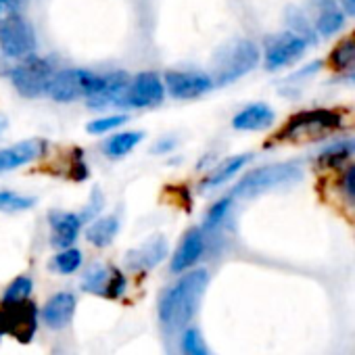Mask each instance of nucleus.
Wrapping results in <instances>:
<instances>
[{
    "instance_id": "obj_7",
    "label": "nucleus",
    "mask_w": 355,
    "mask_h": 355,
    "mask_svg": "<svg viewBox=\"0 0 355 355\" xmlns=\"http://www.w3.org/2000/svg\"><path fill=\"white\" fill-rule=\"evenodd\" d=\"M36 32L19 13L0 19V51L9 59H26L36 51Z\"/></svg>"
},
{
    "instance_id": "obj_22",
    "label": "nucleus",
    "mask_w": 355,
    "mask_h": 355,
    "mask_svg": "<svg viewBox=\"0 0 355 355\" xmlns=\"http://www.w3.org/2000/svg\"><path fill=\"white\" fill-rule=\"evenodd\" d=\"M117 232H119V220L115 216H103V218H96L88 226L86 239H88L90 245L103 249V247H109L113 243Z\"/></svg>"
},
{
    "instance_id": "obj_14",
    "label": "nucleus",
    "mask_w": 355,
    "mask_h": 355,
    "mask_svg": "<svg viewBox=\"0 0 355 355\" xmlns=\"http://www.w3.org/2000/svg\"><path fill=\"white\" fill-rule=\"evenodd\" d=\"M130 76L125 71H111L105 73V82L103 88L88 98V107L90 109H107L113 105H125V94H128V86H130Z\"/></svg>"
},
{
    "instance_id": "obj_18",
    "label": "nucleus",
    "mask_w": 355,
    "mask_h": 355,
    "mask_svg": "<svg viewBox=\"0 0 355 355\" xmlns=\"http://www.w3.org/2000/svg\"><path fill=\"white\" fill-rule=\"evenodd\" d=\"M73 311H76V297L71 293H57L44 303L42 322L53 330H61L71 322Z\"/></svg>"
},
{
    "instance_id": "obj_25",
    "label": "nucleus",
    "mask_w": 355,
    "mask_h": 355,
    "mask_svg": "<svg viewBox=\"0 0 355 355\" xmlns=\"http://www.w3.org/2000/svg\"><path fill=\"white\" fill-rule=\"evenodd\" d=\"M355 153V138H343L328 148H324L318 157L322 167H340Z\"/></svg>"
},
{
    "instance_id": "obj_35",
    "label": "nucleus",
    "mask_w": 355,
    "mask_h": 355,
    "mask_svg": "<svg viewBox=\"0 0 355 355\" xmlns=\"http://www.w3.org/2000/svg\"><path fill=\"white\" fill-rule=\"evenodd\" d=\"M5 128H7V119H5L3 115H0V132H3Z\"/></svg>"
},
{
    "instance_id": "obj_6",
    "label": "nucleus",
    "mask_w": 355,
    "mask_h": 355,
    "mask_svg": "<svg viewBox=\"0 0 355 355\" xmlns=\"http://www.w3.org/2000/svg\"><path fill=\"white\" fill-rule=\"evenodd\" d=\"M55 69L46 59L40 57H26L24 63L13 67L11 82L15 90L26 98H40L49 94Z\"/></svg>"
},
{
    "instance_id": "obj_23",
    "label": "nucleus",
    "mask_w": 355,
    "mask_h": 355,
    "mask_svg": "<svg viewBox=\"0 0 355 355\" xmlns=\"http://www.w3.org/2000/svg\"><path fill=\"white\" fill-rule=\"evenodd\" d=\"M330 67L334 71H353L355 69V32L349 34L347 38H343L330 53V59H328Z\"/></svg>"
},
{
    "instance_id": "obj_33",
    "label": "nucleus",
    "mask_w": 355,
    "mask_h": 355,
    "mask_svg": "<svg viewBox=\"0 0 355 355\" xmlns=\"http://www.w3.org/2000/svg\"><path fill=\"white\" fill-rule=\"evenodd\" d=\"M19 5H21V0H0V19L17 13Z\"/></svg>"
},
{
    "instance_id": "obj_26",
    "label": "nucleus",
    "mask_w": 355,
    "mask_h": 355,
    "mask_svg": "<svg viewBox=\"0 0 355 355\" xmlns=\"http://www.w3.org/2000/svg\"><path fill=\"white\" fill-rule=\"evenodd\" d=\"M84 257H82V251L76 249V247H67V249H61L53 261H51V270L59 272V274H73L80 270Z\"/></svg>"
},
{
    "instance_id": "obj_3",
    "label": "nucleus",
    "mask_w": 355,
    "mask_h": 355,
    "mask_svg": "<svg viewBox=\"0 0 355 355\" xmlns=\"http://www.w3.org/2000/svg\"><path fill=\"white\" fill-rule=\"evenodd\" d=\"M343 115L332 109H307L288 117L278 132V140H309L322 138L343 128Z\"/></svg>"
},
{
    "instance_id": "obj_36",
    "label": "nucleus",
    "mask_w": 355,
    "mask_h": 355,
    "mask_svg": "<svg viewBox=\"0 0 355 355\" xmlns=\"http://www.w3.org/2000/svg\"><path fill=\"white\" fill-rule=\"evenodd\" d=\"M347 80H349L351 84H355V69H353V71H351V73L347 76Z\"/></svg>"
},
{
    "instance_id": "obj_16",
    "label": "nucleus",
    "mask_w": 355,
    "mask_h": 355,
    "mask_svg": "<svg viewBox=\"0 0 355 355\" xmlns=\"http://www.w3.org/2000/svg\"><path fill=\"white\" fill-rule=\"evenodd\" d=\"M203 251H205L203 230H201V228H191V230L184 234L182 243L178 245V249H175V253H173V257H171V263H169L171 272H173V274L187 272L189 268H193V266L201 259Z\"/></svg>"
},
{
    "instance_id": "obj_34",
    "label": "nucleus",
    "mask_w": 355,
    "mask_h": 355,
    "mask_svg": "<svg viewBox=\"0 0 355 355\" xmlns=\"http://www.w3.org/2000/svg\"><path fill=\"white\" fill-rule=\"evenodd\" d=\"M340 9H343V13L355 17V0H340Z\"/></svg>"
},
{
    "instance_id": "obj_32",
    "label": "nucleus",
    "mask_w": 355,
    "mask_h": 355,
    "mask_svg": "<svg viewBox=\"0 0 355 355\" xmlns=\"http://www.w3.org/2000/svg\"><path fill=\"white\" fill-rule=\"evenodd\" d=\"M340 189L345 193V197L349 199V203L355 207V163L349 165L345 171H343V178H340Z\"/></svg>"
},
{
    "instance_id": "obj_12",
    "label": "nucleus",
    "mask_w": 355,
    "mask_h": 355,
    "mask_svg": "<svg viewBox=\"0 0 355 355\" xmlns=\"http://www.w3.org/2000/svg\"><path fill=\"white\" fill-rule=\"evenodd\" d=\"M165 98V84L157 71H140L130 80L125 105L136 109L157 107Z\"/></svg>"
},
{
    "instance_id": "obj_4",
    "label": "nucleus",
    "mask_w": 355,
    "mask_h": 355,
    "mask_svg": "<svg viewBox=\"0 0 355 355\" xmlns=\"http://www.w3.org/2000/svg\"><path fill=\"white\" fill-rule=\"evenodd\" d=\"M301 178V169L295 163H274V165H266L259 169L249 171L243 180L236 184V189L232 191V197L239 199H251L257 197L266 191H272L276 187H284L291 184Z\"/></svg>"
},
{
    "instance_id": "obj_1",
    "label": "nucleus",
    "mask_w": 355,
    "mask_h": 355,
    "mask_svg": "<svg viewBox=\"0 0 355 355\" xmlns=\"http://www.w3.org/2000/svg\"><path fill=\"white\" fill-rule=\"evenodd\" d=\"M209 282L207 270H193L171 284L159 299V320L163 326L178 330L184 328L197 313L203 293Z\"/></svg>"
},
{
    "instance_id": "obj_2",
    "label": "nucleus",
    "mask_w": 355,
    "mask_h": 355,
    "mask_svg": "<svg viewBox=\"0 0 355 355\" xmlns=\"http://www.w3.org/2000/svg\"><path fill=\"white\" fill-rule=\"evenodd\" d=\"M259 49L253 40L239 38L228 42L220 49L214 61V84L216 86H228L241 78H245L249 71H253L259 63Z\"/></svg>"
},
{
    "instance_id": "obj_27",
    "label": "nucleus",
    "mask_w": 355,
    "mask_h": 355,
    "mask_svg": "<svg viewBox=\"0 0 355 355\" xmlns=\"http://www.w3.org/2000/svg\"><path fill=\"white\" fill-rule=\"evenodd\" d=\"M36 203L34 197L28 195H19L13 191H0V211H7V214H17V211H26L32 209Z\"/></svg>"
},
{
    "instance_id": "obj_24",
    "label": "nucleus",
    "mask_w": 355,
    "mask_h": 355,
    "mask_svg": "<svg viewBox=\"0 0 355 355\" xmlns=\"http://www.w3.org/2000/svg\"><path fill=\"white\" fill-rule=\"evenodd\" d=\"M144 138V132H117L105 142V155L111 159L125 157L134 146H138Z\"/></svg>"
},
{
    "instance_id": "obj_19",
    "label": "nucleus",
    "mask_w": 355,
    "mask_h": 355,
    "mask_svg": "<svg viewBox=\"0 0 355 355\" xmlns=\"http://www.w3.org/2000/svg\"><path fill=\"white\" fill-rule=\"evenodd\" d=\"M274 119H276V115L270 105L253 103L234 115L232 128L241 130V132H261V130H268L274 123Z\"/></svg>"
},
{
    "instance_id": "obj_21",
    "label": "nucleus",
    "mask_w": 355,
    "mask_h": 355,
    "mask_svg": "<svg viewBox=\"0 0 355 355\" xmlns=\"http://www.w3.org/2000/svg\"><path fill=\"white\" fill-rule=\"evenodd\" d=\"M345 26V13L343 9L334 3V0H322L318 19H315V30L320 36H332L340 32Z\"/></svg>"
},
{
    "instance_id": "obj_9",
    "label": "nucleus",
    "mask_w": 355,
    "mask_h": 355,
    "mask_svg": "<svg viewBox=\"0 0 355 355\" xmlns=\"http://www.w3.org/2000/svg\"><path fill=\"white\" fill-rule=\"evenodd\" d=\"M165 90L175 101H195L205 96L216 84L214 78L205 71H184V69H169L163 76Z\"/></svg>"
},
{
    "instance_id": "obj_29",
    "label": "nucleus",
    "mask_w": 355,
    "mask_h": 355,
    "mask_svg": "<svg viewBox=\"0 0 355 355\" xmlns=\"http://www.w3.org/2000/svg\"><path fill=\"white\" fill-rule=\"evenodd\" d=\"M182 349L187 355H211V351L205 345L203 334L197 328H187L182 334Z\"/></svg>"
},
{
    "instance_id": "obj_15",
    "label": "nucleus",
    "mask_w": 355,
    "mask_h": 355,
    "mask_svg": "<svg viewBox=\"0 0 355 355\" xmlns=\"http://www.w3.org/2000/svg\"><path fill=\"white\" fill-rule=\"evenodd\" d=\"M51 224V245L55 249H67L71 247L82 230V218L80 214H69V211H51L49 216Z\"/></svg>"
},
{
    "instance_id": "obj_11",
    "label": "nucleus",
    "mask_w": 355,
    "mask_h": 355,
    "mask_svg": "<svg viewBox=\"0 0 355 355\" xmlns=\"http://www.w3.org/2000/svg\"><path fill=\"white\" fill-rule=\"evenodd\" d=\"M125 276L113 268V266H103V263H94L86 270L84 280H82V288L86 293H92L96 297H107V299H119L125 293Z\"/></svg>"
},
{
    "instance_id": "obj_10",
    "label": "nucleus",
    "mask_w": 355,
    "mask_h": 355,
    "mask_svg": "<svg viewBox=\"0 0 355 355\" xmlns=\"http://www.w3.org/2000/svg\"><path fill=\"white\" fill-rule=\"evenodd\" d=\"M307 44H309V40H305L297 32H284V34L270 38L266 44V53H263L266 69L278 71V69L293 65L295 61H299L305 55Z\"/></svg>"
},
{
    "instance_id": "obj_13",
    "label": "nucleus",
    "mask_w": 355,
    "mask_h": 355,
    "mask_svg": "<svg viewBox=\"0 0 355 355\" xmlns=\"http://www.w3.org/2000/svg\"><path fill=\"white\" fill-rule=\"evenodd\" d=\"M44 150H46V142L42 138H30V140H21L17 144L0 148V173L19 169L36 161Z\"/></svg>"
},
{
    "instance_id": "obj_28",
    "label": "nucleus",
    "mask_w": 355,
    "mask_h": 355,
    "mask_svg": "<svg viewBox=\"0 0 355 355\" xmlns=\"http://www.w3.org/2000/svg\"><path fill=\"white\" fill-rule=\"evenodd\" d=\"M32 288H34V282L30 276H17L5 291V297H3V303H15V301H26L30 299L32 295Z\"/></svg>"
},
{
    "instance_id": "obj_5",
    "label": "nucleus",
    "mask_w": 355,
    "mask_h": 355,
    "mask_svg": "<svg viewBox=\"0 0 355 355\" xmlns=\"http://www.w3.org/2000/svg\"><path fill=\"white\" fill-rule=\"evenodd\" d=\"M105 76L88 69H61L55 71L49 96L57 103H73L78 98H90L103 88Z\"/></svg>"
},
{
    "instance_id": "obj_8",
    "label": "nucleus",
    "mask_w": 355,
    "mask_h": 355,
    "mask_svg": "<svg viewBox=\"0 0 355 355\" xmlns=\"http://www.w3.org/2000/svg\"><path fill=\"white\" fill-rule=\"evenodd\" d=\"M38 328V309L32 301L3 303L0 307V336L9 334L15 340L28 345Z\"/></svg>"
},
{
    "instance_id": "obj_30",
    "label": "nucleus",
    "mask_w": 355,
    "mask_h": 355,
    "mask_svg": "<svg viewBox=\"0 0 355 355\" xmlns=\"http://www.w3.org/2000/svg\"><path fill=\"white\" fill-rule=\"evenodd\" d=\"M230 207H232V195H230V197L220 199V201H218V203L207 211L203 228H205V230H214V228H218V226L226 220V216H228Z\"/></svg>"
},
{
    "instance_id": "obj_17",
    "label": "nucleus",
    "mask_w": 355,
    "mask_h": 355,
    "mask_svg": "<svg viewBox=\"0 0 355 355\" xmlns=\"http://www.w3.org/2000/svg\"><path fill=\"white\" fill-rule=\"evenodd\" d=\"M167 255V243L163 236H153L146 243H142L138 249H132L125 255V266L134 272H144L155 266H159Z\"/></svg>"
},
{
    "instance_id": "obj_31",
    "label": "nucleus",
    "mask_w": 355,
    "mask_h": 355,
    "mask_svg": "<svg viewBox=\"0 0 355 355\" xmlns=\"http://www.w3.org/2000/svg\"><path fill=\"white\" fill-rule=\"evenodd\" d=\"M128 121V115H107V117H98V119H92L86 130L94 136H101V134H107L111 130H117L119 125H123Z\"/></svg>"
},
{
    "instance_id": "obj_20",
    "label": "nucleus",
    "mask_w": 355,
    "mask_h": 355,
    "mask_svg": "<svg viewBox=\"0 0 355 355\" xmlns=\"http://www.w3.org/2000/svg\"><path fill=\"white\" fill-rule=\"evenodd\" d=\"M253 159V155L245 153V155H234V157H228L224 159L216 169H211V173L205 178V182H203V189H218L222 184H226L228 180H232V178L245 169V165Z\"/></svg>"
}]
</instances>
